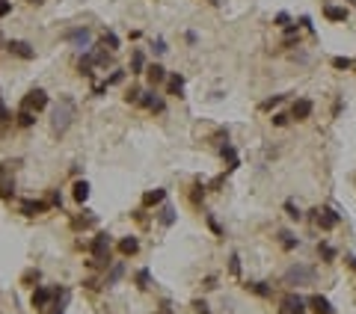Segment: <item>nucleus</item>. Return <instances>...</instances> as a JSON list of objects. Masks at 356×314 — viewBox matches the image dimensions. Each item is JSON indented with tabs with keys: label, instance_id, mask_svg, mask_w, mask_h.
Returning a JSON list of instances; mask_svg holds the SVG:
<instances>
[{
	"label": "nucleus",
	"instance_id": "f3484780",
	"mask_svg": "<svg viewBox=\"0 0 356 314\" xmlns=\"http://www.w3.org/2000/svg\"><path fill=\"white\" fill-rule=\"evenodd\" d=\"M166 202V190L158 187V190H149L146 196H142V208H155V205H163Z\"/></svg>",
	"mask_w": 356,
	"mask_h": 314
},
{
	"label": "nucleus",
	"instance_id": "9d476101",
	"mask_svg": "<svg viewBox=\"0 0 356 314\" xmlns=\"http://www.w3.org/2000/svg\"><path fill=\"white\" fill-rule=\"evenodd\" d=\"M6 51H9L12 57H18V59H33V57H36L33 45H30V42H21V39H12V42H6Z\"/></svg>",
	"mask_w": 356,
	"mask_h": 314
},
{
	"label": "nucleus",
	"instance_id": "7ed1b4c3",
	"mask_svg": "<svg viewBox=\"0 0 356 314\" xmlns=\"http://www.w3.org/2000/svg\"><path fill=\"white\" fill-rule=\"evenodd\" d=\"M315 279H317V270L306 264H291L282 276V282L288 288H306V285H315Z\"/></svg>",
	"mask_w": 356,
	"mask_h": 314
},
{
	"label": "nucleus",
	"instance_id": "7c9ffc66",
	"mask_svg": "<svg viewBox=\"0 0 356 314\" xmlns=\"http://www.w3.org/2000/svg\"><path fill=\"white\" fill-rule=\"evenodd\" d=\"M279 243H282L285 249H294V246H297V237H294L291 231H279Z\"/></svg>",
	"mask_w": 356,
	"mask_h": 314
},
{
	"label": "nucleus",
	"instance_id": "ea45409f",
	"mask_svg": "<svg viewBox=\"0 0 356 314\" xmlns=\"http://www.w3.org/2000/svg\"><path fill=\"white\" fill-rule=\"evenodd\" d=\"M276 128H285V125H288V116H285V113H273V119H270Z\"/></svg>",
	"mask_w": 356,
	"mask_h": 314
},
{
	"label": "nucleus",
	"instance_id": "393cba45",
	"mask_svg": "<svg viewBox=\"0 0 356 314\" xmlns=\"http://www.w3.org/2000/svg\"><path fill=\"white\" fill-rule=\"evenodd\" d=\"M134 282H137V288H139V291H149V288H152V270H146V267L137 270Z\"/></svg>",
	"mask_w": 356,
	"mask_h": 314
},
{
	"label": "nucleus",
	"instance_id": "dca6fc26",
	"mask_svg": "<svg viewBox=\"0 0 356 314\" xmlns=\"http://www.w3.org/2000/svg\"><path fill=\"white\" fill-rule=\"evenodd\" d=\"M166 80H169V83H166V92H169L172 98H184V77H181V74H169Z\"/></svg>",
	"mask_w": 356,
	"mask_h": 314
},
{
	"label": "nucleus",
	"instance_id": "2eb2a0df",
	"mask_svg": "<svg viewBox=\"0 0 356 314\" xmlns=\"http://www.w3.org/2000/svg\"><path fill=\"white\" fill-rule=\"evenodd\" d=\"M220 157H223V160H226V163H229V166H226V169H229V172H235V169H237V166H240V160H237V151H235V145H232V142H229V139H226V142H223V145H220Z\"/></svg>",
	"mask_w": 356,
	"mask_h": 314
},
{
	"label": "nucleus",
	"instance_id": "f8f14e48",
	"mask_svg": "<svg viewBox=\"0 0 356 314\" xmlns=\"http://www.w3.org/2000/svg\"><path fill=\"white\" fill-rule=\"evenodd\" d=\"M312 110H315V104H312L309 98H297V101H294V107H291V119L306 122L309 116H312Z\"/></svg>",
	"mask_w": 356,
	"mask_h": 314
},
{
	"label": "nucleus",
	"instance_id": "c85d7f7f",
	"mask_svg": "<svg viewBox=\"0 0 356 314\" xmlns=\"http://www.w3.org/2000/svg\"><path fill=\"white\" fill-rule=\"evenodd\" d=\"M36 122V113H30V110H18V125L21 128H30Z\"/></svg>",
	"mask_w": 356,
	"mask_h": 314
},
{
	"label": "nucleus",
	"instance_id": "3c124183",
	"mask_svg": "<svg viewBox=\"0 0 356 314\" xmlns=\"http://www.w3.org/2000/svg\"><path fill=\"white\" fill-rule=\"evenodd\" d=\"M344 261H347V267H350V270H356V255H347Z\"/></svg>",
	"mask_w": 356,
	"mask_h": 314
},
{
	"label": "nucleus",
	"instance_id": "a19ab883",
	"mask_svg": "<svg viewBox=\"0 0 356 314\" xmlns=\"http://www.w3.org/2000/svg\"><path fill=\"white\" fill-rule=\"evenodd\" d=\"M193 311H196V314H211V311H208V302H205V299H193Z\"/></svg>",
	"mask_w": 356,
	"mask_h": 314
},
{
	"label": "nucleus",
	"instance_id": "f257e3e1",
	"mask_svg": "<svg viewBox=\"0 0 356 314\" xmlns=\"http://www.w3.org/2000/svg\"><path fill=\"white\" fill-rule=\"evenodd\" d=\"M75 119H78V101L71 95H59V101L51 110V131L57 137H62L71 125H75Z\"/></svg>",
	"mask_w": 356,
	"mask_h": 314
},
{
	"label": "nucleus",
	"instance_id": "603ef678",
	"mask_svg": "<svg viewBox=\"0 0 356 314\" xmlns=\"http://www.w3.org/2000/svg\"><path fill=\"white\" fill-rule=\"evenodd\" d=\"M27 3H42V0H27Z\"/></svg>",
	"mask_w": 356,
	"mask_h": 314
},
{
	"label": "nucleus",
	"instance_id": "c03bdc74",
	"mask_svg": "<svg viewBox=\"0 0 356 314\" xmlns=\"http://www.w3.org/2000/svg\"><path fill=\"white\" fill-rule=\"evenodd\" d=\"M199 199H205V187H202V184H196V187H193V202L199 205Z\"/></svg>",
	"mask_w": 356,
	"mask_h": 314
},
{
	"label": "nucleus",
	"instance_id": "864d4df0",
	"mask_svg": "<svg viewBox=\"0 0 356 314\" xmlns=\"http://www.w3.org/2000/svg\"><path fill=\"white\" fill-rule=\"evenodd\" d=\"M279 314H285V311H279Z\"/></svg>",
	"mask_w": 356,
	"mask_h": 314
},
{
	"label": "nucleus",
	"instance_id": "8fccbe9b",
	"mask_svg": "<svg viewBox=\"0 0 356 314\" xmlns=\"http://www.w3.org/2000/svg\"><path fill=\"white\" fill-rule=\"evenodd\" d=\"M83 285H86V288H89V291H98V288H101V285H98V282H95V279H86V282H83Z\"/></svg>",
	"mask_w": 356,
	"mask_h": 314
},
{
	"label": "nucleus",
	"instance_id": "4c0bfd02",
	"mask_svg": "<svg viewBox=\"0 0 356 314\" xmlns=\"http://www.w3.org/2000/svg\"><path fill=\"white\" fill-rule=\"evenodd\" d=\"M152 48H155V54H158V57H163V54L169 51V48H166V39H160V36L155 39V45H152Z\"/></svg>",
	"mask_w": 356,
	"mask_h": 314
},
{
	"label": "nucleus",
	"instance_id": "c756f323",
	"mask_svg": "<svg viewBox=\"0 0 356 314\" xmlns=\"http://www.w3.org/2000/svg\"><path fill=\"white\" fill-rule=\"evenodd\" d=\"M104 45L110 48V51H119V45H122V42H119V36H116V33H110V30H104Z\"/></svg>",
	"mask_w": 356,
	"mask_h": 314
},
{
	"label": "nucleus",
	"instance_id": "c9c22d12",
	"mask_svg": "<svg viewBox=\"0 0 356 314\" xmlns=\"http://www.w3.org/2000/svg\"><path fill=\"white\" fill-rule=\"evenodd\" d=\"M139 98H142V89H137V86H134V89H128V95H125V101H128V104H139Z\"/></svg>",
	"mask_w": 356,
	"mask_h": 314
},
{
	"label": "nucleus",
	"instance_id": "f704fd0d",
	"mask_svg": "<svg viewBox=\"0 0 356 314\" xmlns=\"http://www.w3.org/2000/svg\"><path fill=\"white\" fill-rule=\"evenodd\" d=\"M285 214H288L291 219H303V214H300V208L294 202H285Z\"/></svg>",
	"mask_w": 356,
	"mask_h": 314
},
{
	"label": "nucleus",
	"instance_id": "39448f33",
	"mask_svg": "<svg viewBox=\"0 0 356 314\" xmlns=\"http://www.w3.org/2000/svg\"><path fill=\"white\" fill-rule=\"evenodd\" d=\"M65 42H71V45H75L78 51H92V33L86 30V27H75V30H65Z\"/></svg>",
	"mask_w": 356,
	"mask_h": 314
},
{
	"label": "nucleus",
	"instance_id": "58836bf2",
	"mask_svg": "<svg viewBox=\"0 0 356 314\" xmlns=\"http://www.w3.org/2000/svg\"><path fill=\"white\" fill-rule=\"evenodd\" d=\"M122 80H125V71H113L104 83H107V86H116V83H122Z\"/></svg>",
	"mask_w": 356,
	"mask_h": 314
},
{
	"label": "nucleus",
	"instance_id": "1a4fd4ad",
	"mask_svg": "<svg viewBox=\"0 0 356 314\" xmlns=\"http://www.w3.org/2000/svg\"><path fill=\"white\" fill-rule=\"evenodd\" d=\"M54 299H57V288L36 285V291H33V308H48Z\"/></svg>",
	"mask_w": 356,
	"mask_h": 314
},
{
	"label": "nucleus",
	"instance_id": "20e7f679",
	"mask_svg": "<svg viewBox=\"0 0 356 314\" xmlns=\"http://www.w3.org/2000/svg\"><path fill=\"white\" fill-rule=\"evenodd\" d=\"M312 219H315V225H317L320 231H333V228L341 222V214H336L333 208H315V211H312Z\"/></svg>",
	"mask_w": 356,
	"mask_h": 314
},
{
	"label": "nucleus",
	"instance_id": "6e6552de",
	"mask_svg": "<svg viewBox=\"0 0 356 314\" xmlns=\"http://www.w3.org/2000/svg\"><path fill=\"white\" fill-rule=\"evenodd\" d=\"M306 305H309V299H303L300 294H285L279 311H285V314H306Z\"/></svg>",
	"mask_w": 356,
	"mask_h": 314
},
{
	"label": "nucleus",
	"instance_id": "f03ea898",
	"mask_svg": "<svg viewBox=\"0 0 356 314\" xmlns=\"http://www.w3.org/2000/svg\"><path fill=\"white\" fill-rule=\"evenodd\" d=\"M86 249H89V255H92V261H89V267H110L113 261H110V249H113V240H110V234L107 231H98L95 237L86 243Z\"/></svg>",
	"mask_w": 356,
	"mask_h": 314
},
{
	"label": "nucleus",
	"instance_id": "09e8293b",
	"mask_svg": "<svg viewBox=\"0 0 356 314\" xmlns=\"http://www.w3.org/2000/svg\"><path fill=\"white\" fill-rule=\"evenodd\" d=\"M158 314H172V305H169V299H163V302H160V311H158Z\"/></svg>",
	"mask_w": 356,
	"mask_h": 314
},
{
	"label": "nucleus",
	"instance_id": "a211bd4d",
	"mask_svg": "<svg viewBox=\"0 0 356 314\" xmlns=\"http://www.w3.org/2000/svg\"><path fill=\"white\" fill-rule=\"evenodd\" d=\"M122 276H125V264H122V261H113V267L107 270V276H104V285L113 288V285H119Z\"/></svg>",
	"mask_w": 356,
	"mask_h": 314
},
{
	"label": "nucleus",
	"instance_id": "cd10ccee",
	"mask_svg": "<svg viewBox=\"0 0 356 314\" xmlns=\"http://www.w3.org/2000/svg\"><path fill=\"white\" fill-rule=\"evenodd\" d=\"M317 255H320V261H333L336 258V246H330V243H317Z\"/></svg>",
	"mask_w": 356,
	"mask_h": 314
},
{
	"label": "nucleus",
	"instance_id": "79ce46f5",
	"mask_svg": "<svg viewBox=\"0 0 356 314\" xmlns=\"http://www.w3.org/2000/svg\"><path fill=\"white\" fill-rule=\"evenodd\" d=\"M208 225H211V231H214V234H217V237H223V228H220V222H217V219H214L211 214H208Z\"/></svg>",
	"mask_w": 356,
	"mask_h": 314
},
{
	"label": "nucleus",
	"instance_id": "e433bc0d",
	"mask_svg": "<svg viewBox=\"0 0 356 314\" xmlns=\"http://www.w3.org/2000/svg\"><path fill=\"white\" fill-rule=\"evenodd\" d=\"M273 24H276V27H282V30H285V27H288V24H291V15H288V12H279V15H276V18H273Z\"/></svg>",
	"mask_w": 356,
	"mask_h": 314
},
{
	"label": "nucleus",
	"instance_id": "9b49d317",
	"mask_svg": "<svg viewBox=\"0 0 356 314\" xmlns=\"http://www.w3.org/2000/svg\"><path fill=\"white\" fill-rule=\"evenodd\" d=\"M139 104L146 107V110H152V113H163V110H166L163 98H160L155 89H142V98H139Z\"/></svg>",
	"mask_w": 356,
	"mask_h": 314
},
{
	"label": "nucleus",
	"instance_id": "0eeeda50",
	"mask_svg": "<svg viewBox=\"0 0 356 314\" xmlns=\"http://www.w3.org/2000/svg\"><path fill=\"white\" fill-rule=\"evenodd\" d=\"M15 196V178H12V163L0 166V199H12Z\"/></svg>",
	"mask_w": 356,
	"mask_h": 314
},
{
	"label": "nucleus",
	"instance_id": "423d86ee",
	"mask_svg": "<svg viewBox=\"0 0 356 314\" xmlns=\"http://www.w3.org/2000/svg\"><path fill=\"white\" fill-rule=\"evenodd\" d=\"M48 107V92L45 89H30L27 95H24V101H21V110H30V113H39V110H45Z\"/></svg>",
	"mask_w": 356,
	"mask_h": 314
},
{
	"label": "nucleus",
	"instance_id": "de8ad7c7",
	"mask_svg": "<svg viewBox=\"0 0 356 314\" xmlns=\"http://www.w3.org/2000/svg\"><path fill=\"white\" fill-rule=\"evenodd\" d=\"M0 122H9V110H6L3 98H0Z\"/></svg>",
	"mask_w": 356,
	"mask_h": 314
},
{
	"label": "nucleus",
	"instance_id": "37998d69",
	"mask_svg": "<svg viewBox=\"0 0 356 314\" xmlns=\"http://www.w3.org/2000/svg\"><path fill=\"white\" fill-rule=\"evenodd\" d=\"M24 282H27V285H30V282H39V270H27V273H24ZM30 288H33V285H30Z\"/></svg>",
	"mask_w": 356,
	"mask_h": 314
},
{
	"label": "nucleus",
	"instance_id": "72a5a7b5",
	"mask_svg": "<svg viewBox=\"0 0 356 314\" xmlns=\"http://www.w3.org/2000/svg\"><path fill=\"white\" fill-rule=\"evenodd\" d=\"M229 273L237 279L240 276V258H237V252H232V258H229Z\"/></svg>",
	"mask_w": 356,
	"mask_h": 314
},
{
	"label": "nucleus",
	"instance_id": "49530a36",
	"mask_svg": "<svg viewBox=\"0 0 356 314\" xmlns=\"http://www.w3.org/2000/svg\"><path fill=\"white\" fill-rule=\"evenodd\" d=\"M48 202H51V208H62V196H59V193H51Z\"/></svg>",
	"mask_w": 356,
	"mask_h": 314
},
{
	"label": "nucleus",
	"instance_id": "b1692460",
	"mask_svg": "<svg viewBox=\"0 0 356 314\" xmlns=\"http://www.w3.org/2000/svg\"><path fill=\"white\" fill-rule=\"evenodd\" d=\"M71 196H75L78 205H83V202L89 199V184H86V181H75V187H71Z\"/></svg>",
	"mask_w": 356,
	"mask_h": 314
},
{
	"label": "nucleus",
	"instance_id": "aec40b11",
	"mask_svg": "<svg viewBox=\"0 0 356 314\" xmlns=\"http://www.w3.org/2000/svg\"><path fill=\"white\" fill-rule=\"evenodd\" d=\"M95 222H98V216H95L92 211H80V216L71 219V225H75V228H92Z\"/></svg>",
	"mask_w": 356,
	"mask_h": 314
},
{
	"label": "nucleus",
	"instance_id": "473e14b6",
	"mask_svg": "<svg viewBox=\"0 0 356 314\" xmlns=\"http://www.w3.org/2000/svg\"><path fill=\"white\" fill-rule=\"evenodd\" d=\"M285 101V95H273V98H264L261 104H258V110H273L276 104H282Z\"/></svg>",
	"mask_w": 356,
	"mask_h": 314
},
{
	"label": "nucleus",
	"instance_id": "bb28decb",
	"mask_svg": "<svg viewBox=\"0 0 356 314\" xmlns=\"http://www.w3.org/2000/svg\"><path fill=\"white\" fill-rule=\"evenodd\" d=\"M324 15L330 21H347V9L344 6H324Z\"/></svg>",
	"mask_w": 356,
	"mask_h": 314
},
{
	"label": "nucleus",
	"instance_id": "a878e982",
	"mask_svg": "<svg viewBox=\"0 0 356 314\" xmlns=\"http://www.w3.org/2000/svg\"><path fill=\"white\" fill-rule=\"evenodd\" d=\"M243 288H246L249 294H256V296H270V294H273V288H267L264 282H246Z\"/></svg>",
	"mask_w": 356,
	"mask_h": 314
},
{
	"label": "nucleus",
	"instance_id": "4468645a",
	"mask_svg": "<svg viewBox=\"0 0 356 314\" xmlns=\"http://www.w3.org/2000/svg\"><path fill=\"white\" fill-rule=\"evenodd\" d=\"M309 308H312L315 314H336V308H333V302H330L327 296H320V294H315V296H309Z\"/></svg>",
	"mask_w": 356,
	"mask_h": 314
},
{
	"label": "nucleus",
	"instance_id": "ddd939ff",
	"mask_svg": "<svg viewBox=\"0 0 356 314\" xmlns=\"http://www.w3.org/2000/svg\"><path fill=\"white\" fill-rule=\"evenodd\" d=\"M51 208V202H42V199H24L21 202V214L24 216H39Z\"/></svg>",
	"mask_w": 356,
	"mask_h": 314
},
{
	"label": "nucleus",
	"instance_id": "5701e85b",
	"mask_svg": "<svg viewBox=\"0 0 356 314\" xmlns=\"http://www.w3.org/2000/svg\"><path fill=\"white\" fill-rule=\"evenodd\" d=\"M119 252H122L125 258L137 255V252H139V240H137V237H122V240H119Z\"/></svg>",
	"mask_w": 356,
	"mask_h": 314
},
{
	"label": "nucleus",
	"instance_id": "6ab92c4d",
	"mask_svg": "<svg viewBox=\"0 0 356 314\" xmlns=\"http://www.w3.org/2000/svg\"><path fill=\"white\" fill-rule=\"evenodd\" d=\"M146 74H149V83H152V86H158V83L166 80V68H163L160 62H152V65L146 68Z\"/></svg>",
	"mask_w": 356,
	"mask_h": 314
},
{
	"label": "nucleus",
	"instance_id": "4be33fe9",
	"mask_svg": "<svg viewBox=\"0 0 356 314\" xmlns=\"http://www.w3.org/2000/svg\"><path fill=\"white\" fill-rule=\"evenodd\" d=\"M158 222H160L163 228H169V225L175 222V208L163 202V205H160V211H158Z\"/></svg>",
	"mask_w": 356,
	"mask_h": 314
},
{
	"label": "nucleus",
	"instance_id": "a18cd8bd",
	"mask_svg": "<svg viewBox=\"0 0 356 314\" xmlns=\"http://www.w3.org/2000/svg\"><path fill=\"white\" fill-rule=\"evenodd\" d=\"M12 12V3H9V0H0V18H6Z\"/></svg>",
	"mask_w": 356,
	"mask_h": 314
},
{
	"label": "nucleus",
	"instance_id": "412c9836",
	"mask_svg": "<svg viewBox=\"0 0 356 314\" xmlns=\"http://www.w3.org/2000/svg\"><path fill=\"white\" fill-rule=\"evenodd\" d=\"M146 54H142V51H134L131 54V74H146Z\"/></svg>",
	"mask_w": 356,
	"mask_h": 314
},
{
	"label": "nucleus",
	"instance_id": "2f4dec72",
	"mask_svg": "<svg viewBox=\"0 0 356 314\" xmlns=\"http://www.w3.org/2000/svg\"><path fill=\"white\" fill-rule=\"evenodd\" d=\"M333 68L347 71V68H353V59H350V57H336V59H333Z\"/></svg>",
	"mask_w": 356,
	"mask_h": 314
}]
</instances>
